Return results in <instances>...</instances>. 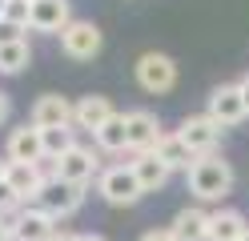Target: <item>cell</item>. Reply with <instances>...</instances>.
I'll use <instances>...</instances> for the list:
<instances>
[{"label": "cell", "instance_id": "cell-1", "mask_svg": "<svg viewBox=\"0 0 249 241\" xmlns=\"http://www.w3.org/2000/svg\"><path fill=\"white\" fill-rule=\"evenodd\" d=\"M233 165L225 157H217V153H205V157H197L189 169H185V185H189V193L201 201V205H209V201H225L229 193H233Z\"/></svg>", "mask_w": 249, "mask_h": 241}, {"label": "cell", "instance_id": "cell-2", "mask_svg": "<svg viewBox=\"0 0 249 241\" xmlns=\"http://www.w3.org/2000/svg\"><path fill=\"white\" fill-rule=\"evenodd\" d=\"M28 205L44 209V213L60 225V221H69L76 209L85 205V185H72V181H60V177H49V181L40 185V193H36Z\"/></svg>", "mask_w": 249, "mask_h": 241}, {"label": "cell", "instance_id": "cell-3", "mask_svg": "<svg viewBox=\"0 0 249 241\" xmlns=\"http://www.w3.org/2000/svg\"><path fill=\"white\" fill-rule=\"evenodd\" d=\"M97 193H101V201L117 205V209H129V205H137L145 197V189H141V181H137L129 161H124V165H105L101 177H97Z\"/></svg>", "mask_w": 249, "mask_h": 241}, {"label": "cell", "instance_id": "cell-4", "mask_svg": "<svg viewBox=\"0 0 249 241\" xmlns=\"http://www.w3.org/2000/svg\"><path fill=\"white\" fill-rule=\"evenodd\" d=\"M101 169L105 165H101V149L97 145H81L76 141L65 157H56V177L60 181H72V185H85V189L101 177Z\"/></svg>", "mask_w": 249, "mask_h": 241}, {"label": "cell", "instance_id": "cell-5", "mask_svg": "<svg viewBox=\"0 0 249 241\" xmlns=\"http://www.w3.org/2000/svg\"><path fill=\"white\" fill-rule=\"evenodd\" d=\"M133 73H137V85L153 96L173 93V85H177V60L169 53H141L137 64H133Z\"/></svg>", "mask_w": 249, "mask_h": 241}, {"label": "cell", "instance_id": "cell-6", "mask_svg": "<svg viewBox=\"0 0 249 241\" xmlns=\"http://www.w3.org/2000/svg\"><path fill=\"white\" fill-rule=\"evenodd\" d=\"M0 225L12 233V241H53V233L60 229V225L36 205H20L17 213L0 217Z\"/></svg>", "mask_w": 249, "mask_h": 241}, {"label": "cell", "instance_id": "cell-7", "mask_svg": "<svg viewBox=\"0 0 249 241\" xmlns=\"http://www.w3.org/2000/svg\"><path fill=\"white\" fill-rule=\"evenodd\" d=\"M101 44H105V37L92 20H69L65 32H60V48H65L69 60H92L101 53Z\"/></svg>", "mask_w": 249, "mask_h": 241}, {"label": "cell", "instance_id": "cell-8", "mask_svg": "<svg viewBox=\"0 0 249 241\" xmlns=\"http://www.w3.org/2000/svg\"><path fill=\"white\" fill-rule=\"evenodd\" d=\"M161 133L165 129L157 121V112H149V109H129L124 112V149L129 153H149Z\"/></svg>", "mask_w": 249, "mask_h": 241}, {"label": "cell", "instance_id": "cell-9", "mask_svg": "<svg viewBox=\"0 0 249 241\" xmlns=\"http://www.w3.org/2000/svg\"><path fill=\"white\" fill-rule=\"evenodd\" d=\"M205 117H209L213 125H221V129L241 125V121H245L241 89H237V85H217V89L209 93V109H205Z\"/></svg>", "mask_w": 249, "mask_h": 241}, {"label": "cell", "instance_id": "cell-10", "mask_svg": "<svg viewBox=\"0 0 249 241\" xmlns=\"http://www.w3.org/2000/svg\"><path fill=\"white\" fill-rule=\"evenodd\" d=\"M221 133H225V129H221V125H213L205 112H193V117H185V121H181V129H177V137L189 145L197 157L217 153V145H221Z\"/></svg>", "mask_w": 249, "mask_h": 241}, {"label": "cell", "instance_id": "cell-11", "mask_svg": "<svg viewBox=\"0 0 249 241\" xmlns=\"http://www.w3.org/2000/svg\"><path fill=\"white\" fill-rule=\"evenodd\" d=\"M69 20H72V4L69 0H33V12H28V28L33 32L60 37Z\"/></svg>", "mask_w": 249, "mask_h": 241}, {"label": "cell", "instance_id": "cell-12", "mask_svg": "<svg viewBox=\"0 0 249 241\" xmlns=\"http://www.w3.org/2000/svg\"><path fill=\"white\" fill-rule=\"evenodd\" d=\"M113 112H117V109H113L108 96L89 93V96H81V101H72V129H76V133H97Z\"/></svg>", "mask_w": 249, "mask_h": 241}, {"label": "cell", "instance_id": "cell-13", "mask_svg": "<svg viewBox=\"0 0 249 241\" xmlns=\"http://www.w3.org/2000/svg\"><path fill=\"white\" fill-rule=\"evenodd\" d=\"M28 125L36 129H56V125H72V101L60 93H44L36 96L33 112H28Z\"/></svg>", "mask_w": 249, "mask_h": 241}, {"label": "cell", "instance_id": "cell-14", "mask_svg": "<svg viewBox=\"0 0 249 241\" xmlns=\"http://www.w3.org/2000/svg\"><path fill=\"white\" fill-rule=\"evenodd\" d=\"M4 157L8 161H24V165H36V161H44V145H40V129L36 125H20L8 133V145H4Z\"/></svg>", "mask_w": 249, "mask_h": 241}, {"label": "cell", "instance_id": "cell-15", "mask_svg": "<svg viewBox=\"0 0 249 241\" xmlns=\"http://www.w3.org/2000/svg\"><path fill=\"white\" fill-rule=\"evenodd\" d=\"M177 241H209V209L205 205H185L169 221Z\"/></svg>", "mask_w": 249, "mask_h": 241}, {"label": "cell", "instance_id": "cell-16", "mask_svg": "<svg viewBox=\"0 0 249 241\" xmlns=\"http://www.w3.org/2000/svg\"><path fill=\"white\" fill-rule=\"evenodd\" d=\"M129 165H133V173H137V181H141V189H145V193L165 189V185H169V177H173V169H169L157 153H133Z\"/></svg>", "mask_w": 249, "mask_h": 241}, {"label": "cell", "instance_id": "cell-17", "mask_svg": "<svg viewBox=\"0 0 249 241\" xmlns=\"http://www.w3.org/2000/svg\"><path fill=\"white\" fill-rule=\"evenodd\" d=\"M249 233V221L241 209H213L209 213V241H241Z\"/></svg>", "mask_w": 249, "mask_h": 241}, {"label": "cell", "instance_id": "cell-18", "mask_svg": "<svg viewBox=\"0 0 249 241\" xmlns=\"http://www.w3.org/2000/svg\"><path fill=\"white\" fill-rule=\"evenodd\" d=\"M149 153H157V157H161V161H165V165L173 169V173H177V169L185 173V169H189L193 161H197V153H193L189 145H185V141L177 137V129H173V133H161V137H157V145H153Z\"/></svg>", "mask_w": 249, "mask_h": 241}, {"label": "cell", "instance_id": "cell-19", "mask_svg": "<svg viewBox=\"0 0 249 241\" xmlns=\"http://www.w3.org/2000/svg\"><path fill=\"white\" fill-rule=\"evenodd\" d=\"M92 145L101 153H124V112H113L97 133H92Z\"/></svg>", "mask_w": 249, "mask_h": 241}, {"label": "cell", "instance_id": "cell-20", "mask_svg": "<svg viewBox=\"0 0 249 241\" xmlns=\"http://www.w3.org/2000/svg\"><path fill=\"white\" fill-rule=\"evenodd\" d=\"M40 145H44V157H49V161H56V157H65L72 145H76V129H72V125L40 129Z\"/></svg>", "mask_w": 249, "mask_h": 241}, {"label": "cell", "instance_id": "cell-21", "mask_svg": "<svg viewBox=\"0 0 249 241\" xmlns=\"http://www.w3.org/2000/svg\"><path fill=\"white\" fill-rule=\"evenodd\" d=\"M33 64V48L28 40H12V44H0V73L4 76H17Z\"/></svg>", "mask_w": 249, "mask_h": 241}, {"label": "cell", "instance_id": "cell-22", "mask_svg": "<svg viewBox=\"0 0 249 241\" xmlns=\"http://www.w3.org/2000/svg\"><path fill=\"white\" fill-rule=\"evenodd\" d=\"M28 12H33V0H4L0 4V20L17 24V28H28Z\"/></svg>", "mask_w": 249, "mask_h": 241}, {"label": "cell", "instance_id": "cell-23", "mask_svg": "<svg viewBox=\"0 0 249 241\" xmlns=\"http://www.w3.org/2000/svg\"><path fill=\"white\" fill-rule=\"evenodd\" d=\"M24 32H28V28H17V24H8V20H0V44H12V40H24Z\"/></svg>", "mask_w": 249, "mask_h": 241}, {"label": "cell", "instance_id": "cell-24", "mask_svg": "<svg viewBox=\"0 0 249 241\" xmlns=\"http://www.w3.org/2000/svg\"><path fill=\"white\" fill-rule=\"evenodd\" d=\"M137 241H177V237H173V229L165 225V229H149V233H141Z\"/></svg>", "mask_w": 249, "mask_h": 241}, {"label": "cell", "instance_id": "cell-25", "mask_svg": "<svg viewBox=\"0 0 249 241\" xmlns=\"http://www.w3.org/2000/svg\"><path fill=\"white\" fill-rule=\"evenodd\" d=\"M8 112H12V101H8V93H0V125L8 121Z\"/></svg>", "mask_w": 249, "mask_h": 241}, {"label": "cell", "instance_id": "cell-26", "mask_svg": "<svg viewBox=\"0 0 249 241\" xmlns=\"http://www.w3.org/2000/svg\"><path fill=\"white\" fill-rule=\"evenodd\" d=\"M237 89H241V101H245V117H249V76L237 80Z\"/></svg>", "mask_w": 249, "mask_h": 241}, {"label": "cell", "instance_id": "cell-27", "mask_svg": "<svg viewBox=\"0 0 249 241\" xmlns=\"http://www.w3.org/2000/svg\"><path fill=\"white\" fill-rule=\"evenodd\" d=\"M76 241H108V237H101V233H76Z\"/></svg>", "mask_w": 249, "mask_h": 241}, {"label": "cell", "instance_id": "cell-28", "mask_svg": "<svg viewBox=\"0 0 249 241\" xmlns=\"http://www.w3.org/2000/svg\"><path fill=\"white\" fill-rule=\"evenodd\" d=\"M4 169H8V157H0V181H4Z\"/></svg>", "mask_w": 249, "mask_h": 241}, {"label": "cell", "instance_id": "cell-29", "mask_svg": "<svg viewBox=\"0 0 249 241\" xmlns=\"http://www.w3.org/2000/svg\"><path fill=\"white\" fill-rule=\"evenodd\" d=\"M0 241H12V233H8V229H4V225H0Z\"/></svg>", "mask_w": 249, "mask_h": 241}, {"label": "cell", "instance_id": "cell-30", "mask_svg": "<svg viewBox=\"0 0 249 241\" xmlns=\"http://www.w3.org/2000/svg\"><path fill=\"white\" fill-rule=\"evenodd\" d=\"M241 241H249V233H245V237H241Z\"/></svg>", "mask_w": 249, "mask_h": 241}, {"label": "cell", "instance_id": "cell-31", "mask_svg": "<svg viewBox=\"0 0 249 241\" xmlns=\"http://www.w3.org/2000/svg\"><path fill=\"white\" fill-rule=\"evenodd\" d=\"M0 4H4V0H0Z\"/></svg>", "mask_w": 249, "mask_h": 241}]
</instances>
